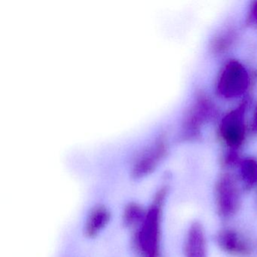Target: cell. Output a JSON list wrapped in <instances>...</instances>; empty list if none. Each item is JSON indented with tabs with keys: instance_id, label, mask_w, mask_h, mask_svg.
Segmentation results:
<instances>
[{
	"instance_id": "cell-1",
	"label": "cell",
	"mask_w": 257,
	"mask_h": 257,
	"mask_svg": "<svg viewBox=\"0 0 257 257\" xmlns=\"http://www.w3.org/2000/svg\"><path fill=\"white\" fill-rule=\"evenodd\" d=\"M169 189L164 186L155 194L142 223L134 234L133 246L140 257H162L161 250L163 207Z\"/></svg>"
},
{
	"instance_id": "cell-2",
	"label": "cell",
	"mask_w": 257,
	"mask_h": 257,
	"mask_svg": "<svg viewBox=\"0 0 257 257\" xmlns=\"http://www.w3.org/2000/svg\"><path fill=\"white\" fill-rule=\"evenodd\" d=\"M241 186L233 174L226 173L216 180L214 187L216 211L222 219L237 214L241 206Z\"/></svg>"
},
{
	"instance_id": "cell-3",
	"label": "cell",
	"mask_w": 257,
	"mask_h": 257,
	"mask_svg": "<svg viewBox=\"0 0 257 257\" xmlns=\"http://www.w3.org/2000/svg\"><path fill=\"white\" fill-rule=\"evenodd\" d=\"M167 153L165 137H159L154 147L145 150L137 157L131 171L132 178L139 180L151 174L159 162L167 156Z\"/></svg>"
},
{
	"instance_id": "cell-4",
	"label": "cell",
	"mask_w": 257,
	"mask_h": 257,
	"mask_svg": "<svg viewBox=\"0 0 257 257\" xmlns=\"http://www.w3.org/2000/svg\"><path fill=\"white\" fill-rule=\"evenodd\" d=\"M219 247L228 255L234 257H249L253 252V246L240 231L234 228H222L216 235Z\"/></svg>"
},
{
	"instance_id": "cell-5",
	"label": "cell",
	"mask_w": 257,
	"mask_h": 257,
	"mask_svg": "<svg viewBox=\"0 0 257 257\" xmlns=\"http://www.w3.org/2000/svg\"><path fill=\"white\" fill-rule=\"evenodd\" d=\"M248 76L245 69L238 63L228 64L219 81V89L225 97L240 95L247 88Z\"/></svg>"
},
{
	"instance_id": "cell-6",
	"label": "cell",
	"mask_w": 257,
	"mask_h": 257,
	"mask_svg": "<svg viewBox=\"0 0 257 257\" xmlns=\"http://www.w3.org/2000/svg\"><path fill=\"white\" fill-rule=\"evenodd\" d=\"M184 257H208L207 235L202 224H191L184 242Z\"/></svg>"
},
{
	"instance_id": "cell-7",
	"label": "cell",
	"mask_w": 257,
	"mask_h": 257,
	"mask_svg": "<svg viewBox=\"0 0 257 257\" xmlns=\"http://www.w3.org/2000/svg\"><path fill=\"white\" fill-rule=\"evenodd\" d=\"M244 108L240 107L231 112L222 121V135L231 147H238L243 136L242 115Z\"/></svg>"
},
{
	"instance_id": "cell-8",
	"label": "cell",
	"mask_w": 257,
	"mask_h": 257,
	"mask_svg": "<svg viewBox=\"0 0 257 257\" xmlns=\"http://www.w3.org/2000/svg\"><path fill=\"white\" fill-rule=\"evenodd\" d=\"M111 213L104 205H97L90 210L85 227L84 233L88 238L97 237L109 224Z\"/></svg>"
},
{
	"instance_id": "cell-9",
	"label": "cell",
	"mask_w": 257,
	"mask_h": 257,
	"mask_svg": "<svg viewBox=\"0 0 257 257\" xmlns=\"http://www.w3.org/2000/svg\"><path fill=\"white\" fill-rule=\"evenodd\" d=\"M239 182L242 189L245 192H249L257 186L256 161L247 159L240 163Z\"/></svg>"
},
{
	"instance_id": "cell-10",
	"label": "cell",
	"mask_w": 257,
	"mask_h": 257,
	"mask_svg": "<svg viewBox=\"0 0 257 257\" xmlns=\"http://www.w3.org/2000/svg\"><path fill=\"white\" fill-rule=\"evenodd\" d=\"M147 210L141 204L131 202L124 207L122 213V224L127 228L139 227L145 218Z\"/></svg>"
},
{
	"instance_id": "cell-11",
	"label": "cell",
	"mask_w": 257,
	"mask_h": 257,
	"mask_svg": "<svg viewBox=\"0 0 257 257\" xmlns=\"http://www.w3.org/2000/svg\"><path fill=\"white\" fill-rule=\"evenodd\" d=\"M254 126H255V127H257V112L256 113H255V121H254Z\"/></svg>"
},
{
	"instance_id": "cell-12",
	"label": "cell",
	"mask_w": 257,
	"mask_h": 257,
	"mask_svg": "<svg viewBox=\"0 0 257 257\" xmlns=\"http://www.w3.org/2000/svg\"><path fill=\"white\" fill-rule=\"evenodd\" d=\"M255 17H257V4L255 5Z\"/></svg>"
}]
</instances>
